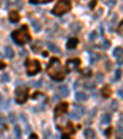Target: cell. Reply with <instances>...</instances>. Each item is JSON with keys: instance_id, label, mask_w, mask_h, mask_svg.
<instances>
[{"instance_id": "cell-3", "label": "cell", "mask_w": 123, "mask_h": 139, "mask_svg": "<svg viewBox=\"0 0 123 139\" xmlns=\"http://www.w3.org/2000/svg\"><path fill=\"white\" fill-rule=\"evenodd\" d=\"M71 8V4H70V0H59L56 6L52 10V14L53 15H57V16H60V15H64L66 11H69Z\"/></svg>"}, {"instance_id": "cell-34", "label": "cell", "mask_w": 123, "mask_h": 139, "mask_svg": "<svg viewBox=\"0 0 123 139\" xmlns=\"http://www.w3.org/2000/svg\"><path fill=\"white\" fill-rule=\"evenodd\" d=\"M117 95H118L119 97H122V96H123V94H122V89H118V90H117Z\"/></svg>"}, {"instance_id": "cell-8", "label": "cell", "mask_w": 123, "mask_h": 139, "mask_svg": "<svg viewBox=\"0 0 123 139\" xmlns=\"http://www.w3.org/2000/svg\"><path fill=\"white\" fill-rule=\"evenodd\" d=\"M9 19H10V21H11L12 24H16V22L19 21V19H20L19 12H17V11H10Z\"/></svg>"}, {"instance_id": "cell-1", "label": "cell", "mask_w": 123, "mask_h": 139, "mask_svg": "<svg viewBox=\"0 0 123 139\" xmlns=\"http://www.w3.org/2000/svg\"><path fill=\"white\" fill-rule=\"evenodd\" d=\"M47 72H48V75L53 80L60 81L64 78V70L62 68V64H60L59 59H57V58H52L51 59V62H49V64L47 66Z\"/></svg>"}, {"instance_id": "cell-4", "label": "cell", "mask_w": 123, "mask_h": 139, "mask_svg": "<svg viewBox=\"0 0 123 139\" xmlns=\"http://www.w3.org/2000/svg\"><path fill=\"white\" fill-rule=\"evenodd\" d=\"M41 70V65L37 60H29L27 62V75L32 76L36 75Z\"/></svg>"}, {"instance_id": "cell-29", "label": "cell", "mask_w": 123, "mask_h": 139, "mask_svg": "<svg viewBox=\"0 0 123 139\" xmlns=\"http://www.w3.org/2000/svg\"><path fill=\"white\" fill-rule=\"evenodd\" d=\"M95 38H96V32H95V31L90 32V35H89V41H90V42H94Z\"/></svg>"}, {"instance_id": "cell-35", "label": "cell", "mask_w": 123, "mask_h": 139, "mask_svg": "<svg viewBox=\"0 0 123 139\" xmlns=\"http://www.w3.org/2000/svg\"><path fill=\"white\" fill-rule=\"evenodd\" d=\"M122 28H123V24L121 22V24H119V31H118V33H119V35H122Z\"/></svg>"}, {"instance_id": "cell-10", "label": "cell", "mask_w": 123, "mask_h": 139, "mask_svg": "<svg viewBox=\"0 0 123 139\" xmlns=\"http://www.w3.org/2000/svg\"><path fill=\"white\" fill-rule=\"evenodd\" d=\"M66 108H68V105H66V103H60L57 108H56V116H58V114L60 116L62 113H64Z\"/></svg>"}, {"instance_id": "cell-21", "label": "cell", "mask_w": 123, "mask_h": 139, "mask_svg": "<svg viewBox=\"0 0 123 139\" xmlns=\"http://www.w3.org/2000/svg\"><path fill=\"white\" fill-rule=\"evenodd\" d=\"M113 56H114V57H117V58L122 57V47H117V48H114Z\"/></svg>"}, {"instance_id": "cell-13", "label": "cell", "mask_w": 123, "mask_h": 139, "mask_svg": "<svg viewBox=\"0 0 123 139\" xmlns=\"http://www.w3.org/2000/svg\"><path fill=\"white\" fill-rule=\"evenodd\" d=\"M78 43H79V41H78L76 38H71V39L68 41V43H66V48L73 49V48H75V47L78 46Z\"/></svg>"}, {"instance_id": "cell-37", "label": "cell", "mask_w": 123, "mask_h": 139, "mask_svg": "<svg viewBox=\"0 0 123 139\" xmlns=\"http://www.w3.org/2000/svg\"><path fill=\"white\" fill-rule=\"evenodd\" d=\"M41 84H42V79H41L39 81H37V83H35V84H33V85H35V86H39Z\"/></svg>"}, {"instance_id": "cell-28", "label": "cell", "mask_w": 123, "mask_h": 139, "mask_svg": "<svg viewBox=\"0 0 123 139\" xmlns=\"http://www.w3.org/2000/svg\"><path fill=\"white\" fill-rule=\"evenodd\" d=\"M1 80H3V83H8L10 80V76L9 74H6V73H4L3 74V76H1Z\"/></svg>"}, {"instance_id": "cell-22", "label": "cell", "mask_w": 123, "mask_h": 139, "mask_svg": "<svg viewBox=\"0 0 123 139\" xmlns=\"http://www.w3.org/2000/svg\"><path fill=\"white\" fill-rule=\"evenodd\" d=\"M111 110L112 111H117L118 110V102L116 101V100H113V101L111 102Z\"/></svg>"}, {"instance_id": "cell-27", "label": "cell", "mask_w": 123, "mask_h": 139, "mask_svg": "<svg viewBox=\"0 0 123 139\" xmlns=\"http://www.w3.org/2000/svg\"><path fill=\"white\" fill-rule=\"evenodd\" d=\"M102 94H104L105 97H107V96H108V95L111 94V91H110V87H108V86L104 87V89H102Z\"/></svg>"}, {"instance_id": "cell-2", "label": "cell", "mask_w": 123, "mask_h": 139, "mask_svg": "<svg viewBox=\"0 0 123 139\" xmlns=\"http://www.w3.org/2000/svg\"><path fill=\"white\" fill-rule=\"evenodd\" d=\"M11 38L16 44H25L31 41V37L29 35V31L26 26H22L20 30H16L11 33Z\"/></svg>"}, {"instance_id": "cell-6", "label": "cell", "mask_w": 123, "mask_h": 139, "mask_svg": "<svg viewBox=\"0 0 123 139\" xmlns=\"http://www.w3.org/2000/svg\"><path fill=\"white\" fill-rule=\"evenodd\" d=\"M73 111L69 113V117L70 118H73V120H79V117L80 116H83L84 114V112H85V108L83 107V106H78V105H74L73 106Z\"/></svg>"}, {"instance_id": "cell-12", "label": "cell", "mask_w": 123, "mask_h": 139, "mask_svg": "<svg viewBox=\"0 0 123 139\" xmlns=\"http://www.w3.org/2000/svg\"><path fill=\"white\" fill-rule=\"evenodd\" d=\"M9 6H16V8H22V0H6Z\"/></svg>"}, {"instance_id": "cell-32", "label": "cell", "mask_w": 123, "mask_h": 139, "mask_svg": "<svg viewBox=\"0 0 123 139\" xmlns=\"http://www.w3.org/2000/svg\"><path fill=\"white\" fill-rule=\"evenodd\" d=\"M15 133H16V137H17V138L21 137V130H20L19 127H16V128H15Z\"/></svg>"}, {"instance_id": "cell-30", "label": "cell", "mask_w": 123, "mask_h": 139, "mask_svg": "<svg viewBox=\"0 0 123 139\" xmlns=\"http://www.w3.org/2000/svg\"><path fill=\"white\" fill-rule=\"evenodd\" d=\"M48 1H52V0H30L31 4H38V3H48Z\"/></svg>"}, {"instance_id": "cell-23", "label": "cell", "mask_w": 123, "mask_h": 139, "mask_svg": "<svg viewBox=\"0 0 123 139\" xmlns=\"http://www.w3.org/2000/svg\"><path fill=\"white\" fill-rule=\"evenodd\" d=\"M84 87H85V89H90V90H92V89L95 87V84L94 83H90V81H87V83L84 84Z\"/></svg>"}, {"instance_id": "cell-9", "label": "cell", "mask_w": 123, "mask_h": 139, "mask_svg": "<svg viewBox=\"0 0 123 139\" xmlns=\"http://www.w3.org/2000/svg\"><path fill=\"white\" fill-rule=\"evenodd\" d=\"M58 95L59 96H62V97H66L68 95H69V90H68V87L66 86H59V89H58Z\"/></svg>"}, {"instance_id": "cell-26", "label": "cell", "mask_w": 123, "mask_h": 139, "mask_svg": "<svg viewBox=\"0 0 123 139\" xmlns=\"http://www.w3.org/2000/svg\"><path fill=\"white\" fill-rule=\"evenodd\" d=\"M96 81H97V83H102V81H104V74L97 73V74H96Z\"/></svg>"}, {"instance_id": "cell-15", "label": "cell", "mask_w": 123, "mask_h": 139, "mask_svg": "<svg viewBox=\"0 0 123 139\" xmlns=\"http://www.w3.org/2000/svg\"><path fill=\"white\" fill-rule=\"evenodd\" d=\"M110 122H111V114L104 113V114L101 116V123H102V124H108Z\"/></svg>"}, {"instance_id": "cell-18", "label": "cell", "mask_w": 123, "mask_h": 139, "mask_svg": "<svg viewBox=\"0 0 123 139\" xmlns=\"http://www.w3.org/2000/svg\"><path fill=\"white\" fill-rule=\"evenodd\" d=\"M76 101H80V102H83V101H86L87 100V96H86L84 92H76Z\"/></svg>"}, {"instance_id": "cell-16", "label": "cell", "mask_w": 123, "mask_h": 139, "mask_svg": "<svg viewBox=\"0 0 123 139\" xmlns=\"http://www.w3.org/2000/svg\"><path fill=\"white\" fill-rule=\"evenodd\" d=\"M47 47H48V49H49V51H52V52H54V53H60L59 47H58L57 44H54V43H48Z\"/></svg>"}, {"instance_id": "cell-31", "label": "cell", "mask_w": 123, "mask_h": 139, "mask_svg": "<svg viewBox=\"0 0 123 139\" xmlns=\"http://www.w3.org/2000/svg\"><path fill=\"white\" fill-rule=\"evenodd\" d=\"M108 47H110V42L106 41V39H104V41H102V48H104V49H107Z\"/></svg>"}, {"instance_id": "cell-7", "label": "cell", "mask_w": 123, "mask_h": 139, "mask_svg": "<svg viewBox=\"0 0 123 139\" xmlns=\"http://www.w3.org/2000/svg\"><path fill=\"white\" fill-rule=\"evenodd\" d=\"M79 65H80L79 59H69L66 62V69H68V72H74L79 68Z\"/></svg>"}, {"instance_id": "cell-19", "label": "cell", "mask_w": 123, "mask_h": 139, "mask_svg": "<svg viewBox=\"0 0 123 139\" xmlns=\"http://www.w3.org/2000/svg\"><path fill=\"white\" fill-rule=\"evenodd\" d=\"M85 135L89 139H96V135H95V132L92 129H90V128H87L85 129Z\"/></svg>"}, {"instance_id": "cell-39", "label": "cell", "mask_w": 123, "mask_h": 139, "mask_svg": "<svg viewBox=\"0 0 123 139\" xmlns=\"http://www.w3.org/2000/svg\"><path fill=\"white\" fill-rule=\"evenodd\" d=\"M31 138H32V139H37V137H36V135H32Z\"/></svg>"}, {"instance_id": "cell-17", "label": "cell", "mask_w": 123, "mask_h": 139, "mask_svg": "<svg viewBox=\"0 0 123 139\" xmlns=\"http://www.w3.org/2000/svg\"><path fill=\"white\" fill-rule=\"evenodd\" d=\"M80 28H81V25H80L79 22H74V24H71V25H70V30H71L74 33L79 32V31H80Z\"/></svg>"}, {"instance_id": "cell-38", "label": "cell", "mask_w": 123, "mask_h": 139, "mask_svg": "<svg viewBox=\"0 0 123 139\" xmlns=\"http://www.w3.org/2000/svg\"><path fill=\"white\" fill-rule=\"evenodd\" d=\"M117 63H118V64H119V65L122 64V57H119V58H118V60H117Z\"/></svg>"}, {"instance_id": "cell-36", "label": "cell", "mask_w": 123, "mask_h": 139, "mask_svg": "<svg viewBox=\"0 0 123 139\" xmlns=\"http://www.w3.org/2000/svg\"><path fill=\"white\" fill-rule=\"evenodd\" d=\"M106 69H107V70H110V69H111V63H110V62H107V63H106Z\"/></svg>"}, {"instance_id": "cell-11", "label": "cell", "mask_w": 123, "mask_h": 139, "mask_svg": "<svg viewBox=\"0 0 123 139\" xmlns=\"http://www.w3.org/2000/svg\"><path fill=\"white\" fill-rule=\"evenodd\" d=\"M4 56L6 57V58H9V59H11V58L14 57V51H12L11 47L6 46L5 48H4Z\"/></svg>"}, {"instance_id": "cell-5", "label": "cell", "mask_w": 123, "mask_h": 139, "mask_svg": "<svg viewBox=\"0 0 123 139\" xmlns=\"http://www.w3.org/2000/svg\"><path fill=\"white\" fill-rule=\"evenodd\" d=\"M27 89L26 87H23V86H21V87H17L16 89V92H15V96H16V101L19 102V103H23V102L27 100Z\"/></svg>"}, {"instance_id": "cell-24", "label": "cell", "mask_w": 123, "mask_h": 139, "mask_svg": "<svg viewBox=\"0 0 123 139\" xmlns=\"http://www.w3.org/2000/svg\"><path fill=\"white\" fill-rule=\"evenodd\" d=\"M41 46H42V44H41L39 42H37V43H36L35 46H32V51H33L35 53H38V51H39V48H41Z\"/></svg>"}, {"instance_id": "cell-20", "label": "cell", "mask_w": 123, "mask_h": 139, "mask_svg": "<svg viewBox=\"0 0 123 139\" xmlns=\"http://www.w3.org/2000/svg\"><path fill=\"white\" fill-rule=\"evenodd\" d=\"M116 21H117V15H112V17H111L110 22H108V30H110V31L113 30V26H114V24H116Z\"/></svg>"}, {"instance_id": "cell-33", "label": "cell", "mask_w": 123, "mask_h": 139, "mask_svg": "<svg viewBox=\"0 0 123 139\" xmlns=\"http://www.w3.org/2000/svg\"><path fill=\"white\" fill-rule=\"evenodd\" d=\"M114 3H116V0H107V1H106V4H107V5H110V6L114 5Z\"/></svg>"}, {"instance_id": "cell-25", "label": "cell", "mask_w": 123, "mask_h": 139, "mask_svg": "<svg viewBox=\"0 0 123 139\" xmlns=\"http://www.w3.org/2000/svg\"><path fill=\"white\" fill-rule=\"evenodd\" d=\"M121 69H117L116 70V75H114V79H113V81H117V80H119L121 79Z\"/></svg>"}, {"instance_id": "cell-14", "label": "cell", "mask_w": 123, "mask_h": 139, "mask_svg": "<svg viewBox=\"0 0 123 139\" xmlns=\"http://www.w3.org/2000/svg\"><path fill=\"white\" fill-rule=\"evenodd\" d=\"M31 25H32V28L35 30V32H39L41 28H42L39 21H37V20H32V21H31Z\"/></svg>"}]
</instances>
